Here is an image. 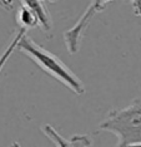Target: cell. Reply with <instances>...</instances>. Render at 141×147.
I'll use <instances>...</instances> for the list:
<instances>
[{"mask_svg":"<svg viewBox=\"0 0 141 147\" xmlns=\"http://www.w3.org/2000/svg\"><path fill=\"white\" fill-rule=\"evenodd\" d=\"M43 133L56 147H90L92 145V140L90 138L89 135L76 133V135H72L70 137H64L51 125H45L43 127ZM10 147H21V146L18 142H13Z\"/></svg>","mask_w":141,"mask_h":147,"instance_id":"277c9868","label":"cell"},{"mask_svg":"<svg viewBox=\"0 0 141 147\" xmlns=\"http://www.w3.org/2000/svg\"><path fill=\"white\" fill-rule=\"evenodd\" d=\"M99 129L114 133L117 137L116 147L141 145V101L135 99L124 108L112 109L99 125Z\"/></svg>","mask_w":141,"mask_h":147,"instance_id":"7a4b0ae2","label":"cell"},{"mask_svg":"<svg viewBox=\"0 0 141 147\" xmlns=\"http://www.w3.org/2000/svg\"><path fill=\"white\" fill-rule=\"evenodd\" d=\"M111 1H115V0H91L90 5L86 8L85 13L79 18V20L74 24V26L64 33V43H65V47L70 54H76L79 52L82 36L85 34V30L88 29L91 19L97 13L102 11L105 6Z\"/></svg>","mask_w":141,"mask_h":147,"instance_id":"3957f363","label":"cell"},{"mask_svg":"<svg viewBox=\"0 0 141 147\" xmlns=\"http://www.w3.org/2000/svg\"><path fill=\"white\" fill-rule=\"evenodd\" d=\"M44 1H50V3H54V1H56V0H44Z\"/></svg>","mask_w":141,"mask_h":147,"instance_id":"30bf717a","label":"cell"},{"mask_svg":"<svg viewBox=\"0 0 141 147\" xmlns=\"http://www.w3.org/2000/svg\"><path fill=\"white\" fill-rule=\"evenodd\" d=\"M16 20H18L20 26L26 29V30L39 26V20H38V18H36V15L30 10L29 8H26V6L23 5V4H21V6H20L19 10H18Z\"/></svg>","mask_w":141,"mask_h":147,"instance_id":"8992f818","label":"cell"},{"mask_svg":"<svg viewBox=\"0 0 141 147\" xmlns=\"http://www.w3.org/2000/svg\"><path fill=\"white\" fill-rule=\"evenodd\" d=\"M28 32L26 29H24V28H20V30L16 33L15 34V36L11 39V42L9 43V45L6 47V49L4 52H3V54L0 55V73H1V71H3V68L5 67V64H6V62L9 61V58L11 57V54L14 53V51L15 49H18V44H19V40L21 39V36L25 34V33Z\"/></svg>","mask_w":141,"mask_h":147,"instance_id":"52a82bcc","label":"cell"},{"mask_svg":"<svg viewBox=\"0 0 141 147\" xmlns=\"http://www.w3.org/2000/svg\"><path fill=\"white\" fill-rule=\"evenodd\" d=\"M18 49L21 53H24L26 57H29L46 74L63 83L66 88L72 91L75 94L81 96L85 93V86L80 81L79 77L68 65L64 64L55 54L46 51L41 45L36 44L30 36H28L26 33L19 40Z\"/></svg>","mask_w":141,"mask_h":147,"instance_id":"6da1fadb","label":"cell"},{"mask_svg":"<svg viewBox=\"0 0 141 147\" xmlns=\"http://www.w3.org/2000/svg\"><path fill=\"white\" fill-rule=\"evenodd\" d=\"M129 147H141V145H134V146H129Z\"/></svg>","mask_w":141,"mask_h":147,"instance_id":"9c48e42d","label":"cell"},{"mask_svg":"<svg viewBox=\"0 0 141 147\" xmlns=\"http://www.w3.org/2000/svg\"><path fill=\"white\" fill-rule=\"evenodd\" d=\"M21 4L29 8L36 15L39 20V26L44 32H50L53 28L51 16L46 10L44 5V0H21Z\"/></svg>","mask_w":141,"mask_h":147,"instance_id":"5b68a950","label":"cell"},{"mask_svg":"<svg viewBox=\"0 0 141 147\" xmlns=\"http://www.w3.org/2000/svg\"><path fill=\"white\" fill-rule=\"evenodd\" d=\"M0 6H3L4 9H6V10H9V9H11V1L10 0H0Z\"/></svg>","mask_w":141,"mask_h":147,"instance_id":"ba28073f","label":"cell"}]
</instances>
